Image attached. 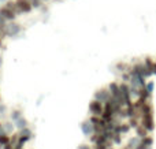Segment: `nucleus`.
<instances>
[{"label":"nucleus","instance_id":"obj_18","mask_svg":"<svg viewBox=\"0 0 156 149\" xmlns=\"http://www.w3.org/2000/svg\"><path fill=\"white\" fill-rule=\"evenodd\" d=\"M18 133H19V136L27 137V138H30V140L33 138V131L29 129V126H27V127H25V129H22V130H18Z\"/></svg>","mask_w":156,"mask_h":149},{"label":"nucleus","instance_id":"obj_23","mask_svg":"<svg viewBox=\"0 0 156 149\" xmlns=\"http://www.w3.org/2000/svg\"><path fill=\"white\" fill-rule=\"evenodd\" d=\"M78 149H92L90 147H89L88 144H82L81 147H78Z\"/></svg>","mask_w":156,"mask_h":149},{"label":"nucleus","instance_id":"obj_4","mask_svg":"<svg viewBox=\"0 0 156 149\" xmlns=\"http://www.w3.org/2000/svg\"><path fill=\"white\" fill-rule=\"evenodd\" d=\"M22 32V26L19 23H16L15 21H11L7 23L5 27V36L7 37H16L18 34H21Z\"/></svg>","mask_w":156,"mask_h":149},{"label":"nucleus","instance_id":"obj_8","mask_svg":"<svg viewBox=\"0 0 156 149\" xmlns=\"http://www.w3.org/2000/svg\"><path fill=\"white\" fill-rule=\"evenodd\" d=\"M107 88L110 89L111 97L116 99V100H119L122 104H123V101H122V95H121V86H119L118 82H111V84L108 85Z\"/></svg>","mask_w":156,"mask_h":149},{"label":"nucleus","instance_id":"obj_28","mask_svg":"<svg viewBox=\"0 0 156 149\" xmlns=\"http://www.w3.org/2000/svg\"><path fill=\"white\" fill-rule=\"evenodd\" d=\"M0 64H2V59H0Z\"/></svg>","mask_w":156,"mask_h":149},{"label":"nucleus","instance_id":"obj_11","mask_svg":"<svg viewBox=\"0 0 156 149\" xmlns=\"http://www.w3.org/2000/svg\"><path fill=\"white\" fill-rule=\"evenodd\" d=\"M130 68H132V66L127 64V63H125V62H119V63H116V64H115V70L118 71L119 74L129 73Z\"/></svg>","mask_w":156,"mask_h":149},{"label":"nucleus","instance_id":"obj_2","mask_svg":"<svg viewBox=\"0 0 156 149\" xmlns=\"http://www.w3.org/2000/svg\"><path fill=\"white\" fill-rule=\"evenodd\" d=\"M127 84L133 88H138V89H141L143 86H145L147 79L144 78L143 75H140V74L132 67L130 71H129V81H127Z\"/></svg>","mask_w":156,"mask_h":149},{"label":"nucleus","instance_id":"obj_10","mask_svg":"<svg viewBox=\"0 0 156 149\" xmlns=\"http://www.w3.org/2000/svg\"><path fill=\"white\" fill-rule=\"evenodd\" d=\"M152 145H154V138L148 134V136H145V137L141 138V142L137 147V149H151Z\"/></svg>","mask_w":156,"mask_h":149},{"label":"nucleus","instance_id":"obj_7","mask_svg":"<svg viewBox=\"0 0 156 149\" xmlns=\"http://www.w3.org/2000/svg\"><path fill=\"white\" fill-rule=\"evenodd\" d=\"M111 97V93H110V89L108 88H101V89L96 90V93H94V99L96 100H99L100 103L105 104L108 100H110Z\"/></svg>","mask_w":156,"mask_h":149},{"label":"nucleus","instance_id":"obj_26","mask_svg":"<svg viewBox=\"0 0 156 149\" xmlns=\"http://www.w3.org/2000/svg\"><path fill=\"white\" fill-rule=\"evenodd\" d=\"M3 2H7V0H0V3H3Z\"/></svg>","mask_w":156,"mask_h":149},{"label":"nucleus","instance_id":"obj_21","mask_svg":"<svg viewBox=\"0 0 156 149\" xmlns=\"http://www.w3.org/2000/svg\"><path fill=\"white\" fill-rule=\"evenodd\" d=\"M154 86L155 85H154V82L152 81H149V82H147L145 84V88H147V90H148L149 93H154Z\"/></svg>","mask_w":156,"mask_h":149},{"label":"nucleus","instance_id":"obj_20","mask_svg":"<svg viewBox=\"0 0 156 149\" xmlns=\"http://www.w3.org/2000/svg\"><path fill=\"white\" fill-rule=\"evenodd\" d=\"M32 2V5H33V8H40L41 7V4H43V0H30Z\"/></svg>","mask_w":156,"mask_h":149},{"label":"nucleus","instance_id":"obj_19","mask_svg":"<svg viewBox=\"0 0 156 149\" xmlns=\"http://www.w3.org/2000/svg\"><path fill=\"white\" fill-rule=\"evenodd\" d=\"M5 114H7V107L4 104H0V119H4Z\"/></svg>","mask_w":156,"mask_h":149},{"label":"nucleus","instance_id":"obj_9","mask_svg":"<svg viewBox=\"0 0 156 149\" xmlns=\"http://www.w3.org/2000/svg\"><path fill=\"white\" fill-rule=\"evenodd\" d=\"M81 131H82V134L85 137H90L94 133V126L90 122V119H86L81 123Z\"/></svg>","mask_w":156,"mask_h":149},{"label":"nucleus","instance_id":"obj_24","mask_svg":"<svg viewBox=\"0 0 156 149\" xmlns=\"http://www.w3.org/2000/svg\"><path fill=\"white\" fill-rule=\"evenodd\" d=\"M4 38H5V36H4V34H3V33H2V32H0V40H4Z\"/></svg>","mask_w":156,"mask_h":149},{"label":"nucleus","instance_id":"obj_15","mask_svg":"<svg viewBox=\"0 0 156 149\" xmlns=\"http://www.w3.org/2000/svg\"><path fill=\"white\" fill-rule=\"evenodd\" d=\"M134 130H136V136L141 137V138H143V137H145V136H148V134H149V131L147 130V129L144 127V126L141 125V123H140V125L137 126V127L134 129Z\"/></svg>","mask_w":156,"mask_h":149},{"label":"nucleus","instance_id":"obj_27","mask_svg":"<svg viewBox=\"0 0 156 149\" xmlns=\"http://www.w3.org/2000/svg\"><path fill=\"white\" fill-rule=\"evenodd\" d=\"M43 2H48V0H43Z\"/></svg>","mask_w":156,"mask_h":149},{"label":"nucleus","instance_id":"obj_5","mask_svg":"<svg viewBox=\"0 0 156 149\" xmlns=\"http://www.w3.org/2000/svg\"><path fill=\"white\" fill-rule=\"evenodd\" d=\"M132 67L134 68V70L137 71V73L140 74V75H143V77H144V78H145V79H148L149 77L152 75L151 70H149V68H148V67H147V66H145V63H144V60H143V62H136L132 66Z\"/></svg>","mask_w":156,"mask_h":149},{"label":"nucleus","instance_id":"obj_13","mask_svg":"<svg viewBox=\"0 0 156 149\" xmlns=\"http://www.w3.org/2000/svg\"><path fill=\"white\" fill-rule=\"evenodd\" d=\"M27 125H29V123H27V120L23 118V115L14 122V126H15V129H18V130H22V129L27 127Z\"/></svg>","mask_w":156,"mask_h":149},{"label":"nucleus","instance_id":"obj_22","mask_svg":"<svg viewBox=\"0 0 156 149\" xmlns=\"http://www.w3.org/2000/svg\"><path fill=\"white\" fill-rule=\"evenodd\" d=\"M111 145H94L93 149H110Z\"/></svg>","mask_w":156,"mask_h":149},{"label":"nucleus","instance_id":"obj_3","mask_svg":"<svg viewBox=\"0 0 156 149\" xmlns=\"http://www.w3.org/2000/svg\"><path fill=\"white\" fill-rule=\"evenodd\" d=\"M16 7V12L19 14H29L33 10V5L30 0H14Z\"/></svg>","mask_w":156,"mask_h":149},{"label":"nucleus","instance_id":"obj_1","mask_svg":"<svg viewBox=\"0 0 156 149\" xmlns=\"http://www.w3.org/2000/svg\"><path fill=\"white\" fill-rule=\"evenodd\" d=\"M0 16L8 22L15 21L16 16H18V12H16V7H15V2L14 0H7L0 7Z\"/></svg>","mask_w":156,"mask_h":149},{"label":"nucleus","instance_id":"obj_14","mask_svg":"<svg viewBox=\"0 0 156 149\" xmlns=\"http://www.w3.org/2000/svg\"><path fill=\"white\" fill-rule=\"evenodd\" d=\"M11 140V134H7L4 131H0V148L5 147L7 144H10Z\"/></svg>","mask_w":156,"mask_h":149},{"label":"nucleus","instance_id":"obj_17","mask_svg":"<svg viewBox=\"0 0 156 149\" xmlns=\"http://www.w3.org/2000/svg\"><path fill=\"white\" fill-rule=\"evenodd\" d=\"M21 116H22V111L19 108H15V109H12V111L10 112V119L12 120V122H15V120L19 119Z\"/></svg>","mask_w":156,"mask_h":149},{"label":"nucleus","instance_id":"obj_12","mask_svg":"<svg viewBox=\"0 0 156 149\" xmlns=\"http://www.w3.org/2000/svg\"><path fill=\"white\" fill-rule=\"evenodd\" d=\"M14 129H15V126H14V122H12V120H11V122H4V123H2V131H4V133L12 134V133H14Z\"/></svg>","mask_w":156,"mask_h":149},{"label":"nucleus","instance_id":"obj_6","mask_svg":"<svg viewBox=\"0 0 156 149\" xmlns=\"http://www.w3.org/2000/svg\"><path fill=\"white\" fill-rule=\"evenodd\" d=\"M103 111H104V104L100 103L99 100L93 99V100H92L90 103H89V112H90L92 115L100 116V115L103 114Z\"/></svg>","mask_w":156,"mask_h":149},{"label":"nucleus","instance_id":"obj_25","mask_svg":"<svg viewBox=\"0 0 156 149\" xmlns=\"http://www.w3.org/2000/svg\"><path fill=\"white\" fill-rule=\"evenodd\" d=\"M0 131H2V122H0Z\"/></svg>","mask_w":156,"mask_h":149},{"label":"nucleus","instance_id":"obj_16","mask_svg":"<svg viewBox=\"0 0 156 149\" xmlns=\"http://www.w3.org/2000/svg\"><path fill=\"white\" fill-rule=\"evenodd\" d=\"M140 142H141V137L136 136V137H133V138L129 141V144H127V147H129V148H132V149H137V147H138V145H140Z\"/></svg>","mask_w":156,"mask_h":149}]
</instances>
